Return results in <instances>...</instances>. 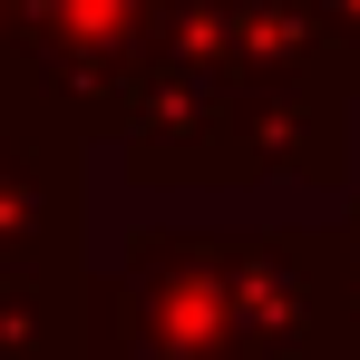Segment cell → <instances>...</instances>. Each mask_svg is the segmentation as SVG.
I'll return each instance as SVG.
<instances>
[{"label": "cell", "instance_id": "6da1fadb", "mask_svg": "<svg viewBox=\"0 0 360 360\" xmlns=\"http://www.w3.org/2000/svg\"><path fill=\"white\" fill-rule=\"evenodd\" d=\"M321 243H331V283H341V302L360 311V205H351V214H331Z\"/></svg>", "mask_w": 360, "mask_h": 360}]
</instances>
